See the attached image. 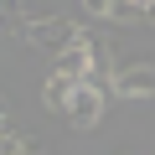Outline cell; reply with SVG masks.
I'll use <instances>...</instances> for the list:
<instances>
[{
  "label": "cell",
  "instance_id": "obj_1",
  "mask_svg": "<svg viewBox=\"0 0 155 155\" xmlns=\"http://www.w3.org/2000/svg\"><path fill=\"white\" fill-rule=\"evenodd\" d=\"M104 104H109V93H104V83H88V78H72V88H67V104H62V114L78 124V129H93L98 119H104Z\"/></svg>",
  "mask_w": 155,
  "mask_h": 155
},
{
  "label": "cell",
  "instance_id": "obj_2",
  "mask_svg": "<svg viewBox=\"0 0 155 155\" xmlns=\"http://www.w3.org/2000/svg\"><path fill=\"white\" fill-rule=\"evenodd\" d=\"M114 93L119 98H150L155 93V67H129L114 78Z\"/></svg>",
  "mask_w": 155,
  "mask_h": 155
},
{
  "label": "cell",
  "instance_id": "obj_3",
  "mask_svg": "<svg viewBox=\"0 0 155 155\" xmlns=\"http://www.w3.org/2000/svg\"><path fill=\"white\" fill-rule=\"evenodd\" d=\"M67 88H72V78L67 72H52V83H47V104L62 114V104H67Z\"/></svg>",
  "mask_w": 155,
  "mask_h": 155
},
{
  "label": "cell",
  "instance_id": "obj_4",
  "mask_svg": "<svg viewBox=\"0 0 155 155\" xmlns=\"http://www.w3.org/2000/svg\"><path fill=\"white\" fill-rule=\"evenodd\" d=\"M93 16H119V0H83Z\"/></svg>",
  "mask_w": 155,
  "mask_h": 155
},
{
  "label": "cell",
  "instance_id": "obj_5",
  "mask_svg": "<svg viewBox=\"0 0 155 155\" xmlns=\"http://www.w3.org/2000/svg\"><path fill=\"white\" fill-rule=\"evenodd\" d=\"M145 21H155V0H150V5H145Z\"/></svg>",
  "mask_w": 155,
  "mask_h": 155
},
{
  "label": "cell",
  "instance_id": "obj_6",
  "mask_svg": "<svg viewBox=\"0 0 155 155\" xmlns=\"http://www.w3.org/2000/svg\"><path fill=\"white\" fill-rule=\"evenodd\" d=\"M0 119H5V98H0Z\"/></svg>",
  "mask_w": 155,
  "mask_h": 155
}]
</instances>
